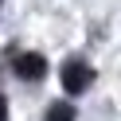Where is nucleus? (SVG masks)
<instances>
[{
    "label": "nucleus",
    "instance_id": "nucleus-1",
    "mask_svg": "<svg viewBox=\"0 0 121 121\" xmlns=\"http://www.w3.org/2000/svg\"><path fill=\"white\" fill-rule=\"evenodd\" d=\"M63 90L66 94H86V86L94 82V66L82 63V59H70V63H63Z\"/></svg>",
    "mask_w": 121,
    "mask_h": 121
},
{
    "label": "nucleus",
    "instance_id": "nucleus-2",
    "mask_svg": "<svg viewBox=\"0 0 121 121\" xmlns=\"http://www.w3.org/2000/svg\"><path fill=\"white\" fill-rule=\"evenodd\" d=\"M12 70H16V78H24V82H39L43 74H47V59L35 55V51H27V55H20L16 63H12Z\"/></svg>",
    "mask_w": 121,
    "mask_h": 121
},
{
    "label": "nucleus",
    "instance_id": "nucleus-3",
    "mask_svg": "<svg viewBox=\"0 0 121 121\" xmlns=\"http://www.w3.org/2000/svg\"><path fill=\"white\" fill-rule=\"evenodd\" d=\"M43 121H74V105H70V102H55Z\"/></svg>",
    "mask_w": 121,
    "mask_h": 121
},
{
    "label": "nucleus",
    "instance_id": "nucleus-4",
    "mask_svg": "<svg viewBox=\"0 0 121 121\" xmlns=\"http://www.w3.org/2000/svg\"><path fill=\"white\" fill-rule=\"evenodd\" d=\"M0 121H8V98L0 94Z\"/></svg>",
    "mask_w": 121,
    "mask_h": 121
},
{
    "label": "nucleus",
    "instance_id": "nucleus-5",
    "mask_svg": "<svg viewBox=\"0 0 121 121\" xmlns=\"http://www.w3.org/2000/svg\"><path fill=\"white\" fill-rule=\"evenodd\" d=\"M0 4H4V0H0Z\"/></svg>",
    "mask_w": 121,
    "mask_h": 121
}]
</instances>
